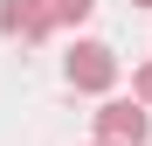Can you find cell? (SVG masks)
<instances>
[{
    "mask_svg": "<svg viewBox=\"0 0 152 146\" xmlns=\"http://www.w3.org/2000/svg\"><path fill=\"white\" fill-rule=\"evenodd\" d=\"M132 104L152 111V63H138V77H132Z\"/></svg>",
    "mask_w": 152,
    "mask_h": 146,
    "instance_id": "cell-5",
    "label": "cell"
},
{
    "mask_svg": "<svg viewBox=\"0 0 152 146\" xmlns=\"http://www.w3.org/2000/svg\"><path fill=\"white\" fill-rule=\"evenodd\" d=\"M62 77H69L76 90H97V97H104V90L118 84V49H104V42H76L69 56H62Z\"/></svg>",
    "mask_w": 152,
    "mask_h": 146,
    "instance_id": "cell-2",
    "label": "cell"
},
{
    "mask_svg": "<svg viewBox=\"0 0 152 146\" xmlns=\"http://www.w3.org/2000/svg\"><path fill=\"white\" fill-rule=\"evenodd\" d=\"M132 7H152V0H132Z\"/></svg>",
    "mask_w": 152,
    "mask_h": 146,
    "instance_id": "cell-6",
    "label": "cell"
},
{
    "mask_svg": "<svg viewBox=\"0 0 152 146\" xmlns=\"http://www.w3.org/2000/svg\"><path fill=\"white\" fill-rule=\"evenodd\" d=\"M97 139L104 146H145L152 139V111L132 104V97H104L97 104Z\"/></svg>",
    "mask_w": 152,
    "mask_h": 146,
    "instance_id": "cell-1",
    "label": "cell"
},
{
    "mask_svg": "<svg viewBox=\"0 0 152 146\" xmlns=\"http://www.w3.org/2000/svg\"><path fill=\"white\" fill-rule=\"evenodd\" d=\"M90 146H104V139H90Z\"/></svg>",
    "mask_w": 152,
    "mask_h": 146,
    "instance_id": "cell-7",
    "label": "cell"
},
{
    "mask_svg": "<svg viewBox=\"0 0 152 146\" xmlns=\"http://www.w3.org/2000/svg\"><path fill=\"white\" fill-rule=\"evenodd\" d=\"M0 35H7V42H42V35H56L48 0H0Z\"/></svg>",
    "mask_w": 152,
    "mask_h": 146,
    "instance_id": "cell-3",
    "label": "cell"
},
{
    "mask_svg": "<svg viewBox=\"0 0 152 146\" xmlns=\"http://www.w3.org/2000/svg\"><path fill=\"white\" fill-rule=\"evenodd\" d=\"M48 14H56V28H76V21L97 14V0H48Z\"/></svg>",
    "mask_w": 152,
    "mask_h": 146,
    "instance_id": "cell-4",
    "label": "cell"
}]
</instances>
